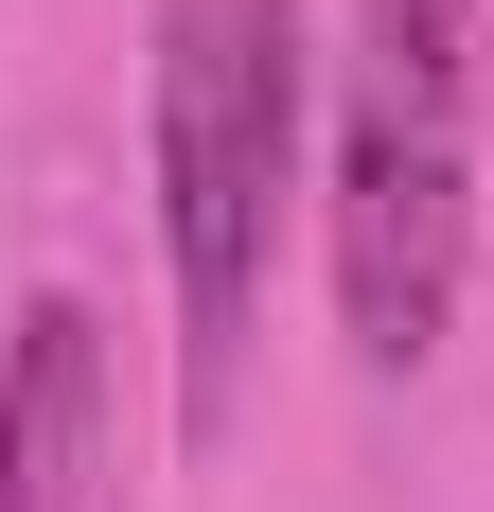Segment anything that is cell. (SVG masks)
Listing matches in <instances>:
<instances>
[{
  "label": "cell",
  "mask_w": 494,
  "mask_h": 512,
  "mask_svg": "<svg viewBox=\"0 0 494 512\" xmlns=\"http://www.w3.org/2000/svg\"><path fill=\"white\" fill-rule=\"evenodd\" d=\"M300 124H318L300 0H159V265H177V407L195 424H230L247 389L265 265L300 212Z\"/></svg>",
  "instance_id": "obj_1"
},
{
  "label": "cell",
  "mask_w": 494,
  "mask_h": 512,
  "mask_svg": "<svg viewBox=\"0 0 494 512\" xmlns=\"http://www.w3.org/2000/svg\"><path fill=\"white\" fill-rule=\"evenodd\" d=\"M477 283V0H353L336 36V318L424 371Z\"/></svg>",
  "instance_id": "obj_2"
},
{
  "label": "cell",
  "mask_w": 494,
  "mask_h": 512,
  "mask_svg": "<svg viewBox=\"0 0 494 512\" xmlns=\"http://www.w3.org/2000/svg\"><path fill=\"white\" fill-rule=\"evenodd\" d=\"M0 512H124L106 495V318L36 301L0 354Z\"/></svg>",
  "instance_id": "obj_3"
}]
</instances>
